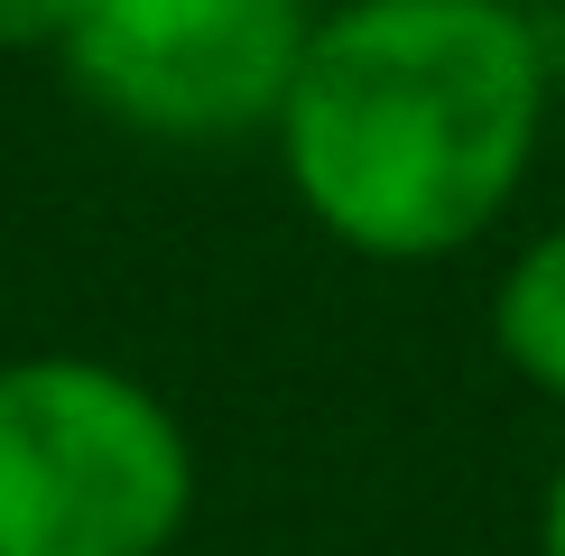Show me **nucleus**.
Masks as SVG:
<instances>
[{"label": "nucleus", "instance_id": "1", "mask_svg": "<svg viewBox=\"0 0 565 556\" xmlns=\"http://www.w3.org/2000/svg\"><path fill=\"white\" fill-rule=\"evenodd\" d=\"M278 177L352 260L427 269L520 204L547 139V46L520 0H343L316 19Z\"/></svg>", "mask_w": 565, "mask_h": 556}, {"label": "nucleus", "instance_id": "2", "mask_svg": "<svg viewBox=\"0 0 565 556\" xmlns=\"http://www.w3.org/2000/svg\"><path fill=\"white\" fill-rule=\"evenodd\" d=\"M195 520L185 417L103 353L0 362V556H177Z\"/></svg>", "mask_w": 565, "mask_h": 556}, {"label": "nucleus", "instance_id": "3", "mask_svg": "<svg viewBox=\"0 0 565 556\" xmlns=\"http://www.w3.org/2000/svg\"><path fill=\"white\" fill-rule=\"evenodd\" d=\"M306 38L316 0H75L56 65L103 121L223 149L278 121Z\"/></svg>", "mask_w": 565, "mask_h": 556}, {"label": "nucleus", "instance_id": "4", "mask_svg": "<svg viewBox=\"0 0 565 556\" xmlns=\"http://www.w3.org/2000/svg\"><path fill=\"white\" fill-rule=\"evenodd\" d=\"M491 353L565 408V223L529 232L491 278Z\"/></svg>", "mask_w": 565, "mask_h": 556}, {"label": "nucleus", "instance_id": "5", "mask_svg": "<svg viewBox=\"0 0 565 556\" xmlns=\"http://www.w3.org/2000/svg\"><path fill=\"white\" fill-rule=\"evenodd\" d=\"M75 0H0V56H56Z\"/></svg>", "mask_w": 565, "mask_h": 556}, {"label": "nucleus", "instance_id": "6", "mask_svg": "<svg viewBox=\"0 0 565 556\" xmlns=\"http://www.w3.org/2000/svg\"><path fill=\"white\" fill-rule=\"evenodd\" d=\"M537 556H565V463H556L547 501H537Z\"/></svg>", "mask_w": 565, "mask_h": 556}]
</instances>
